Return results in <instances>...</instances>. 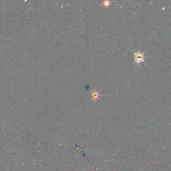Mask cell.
Here are the masks:
<instances>
[{
  "label": "cell",
  "mask_w": 171,
  "mask_h": 171,
  "mask_svg": "<svg viewBox=\"0 0 171 171\" xmlns=\"http://www.w3.org/2000/svg\"><path fill=\"white\" fill-rule=\"evenodd\" d=\"M112 4V2L110 1H107V0H106V1H103L102 2V3H101V5H102V6H104V8H109V7H110Z\"/></svg>",
  "instance_id": "cell-3"
},
{
  "label": "cell",
  "mask_w": 171,
  "mask_h": 171,
  "mask_svg": "<svg viewBox=\"0 0 171 171\" xmlns=\"http://www.w3.org/2000/svg\"><path fill=\"white\" fill-rule=\"evenodd\" d=\"M90 96H91V99L94 102H97V100L100 98V92L98 91L97 90H94L90 94Z\"/></svg>",
  "instance_id": "cell-2"
},
{
  "label": "cell",
  "mask_w": 171,
  "mask_h": 171,
  "mask_svg": "<svg viewBox=\"0 0 171 171\" xmlns=\"http://www.w3.org/2000/svg\"><path fill=\"white\" fill-rule=\"evenodd\" d=\"M134 60L135 64L140 65V64L144 62L145 60L144 54L141 50H138L137 52H134Z\"/></svg>",
  "instance_id": "cell-1"
}]
</instances>
